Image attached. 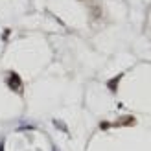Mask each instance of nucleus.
Instances as JSON below:
<instances>
[{
  "instance_id": "1",
  "label": "nucleus",
  "mask_w": 151,
  "mask_h": 151,
  "mask_svg": "<svg viewBox=\"0 0 151 151\" xmlns=\"http://www.w3.org/2000/svg\"><path fill=\"white\" fill-rule=\"evenodd\" d=\"M6 85L9 87L13 92H17V94H22V90H24V85H22V78L15 72V70H11V72H7L6 74Z\"/></svg>"
},
{
  "instance_id": "2",
  "label": "nucleus",
  "mask_w": 151,
  "mask_h": 151,
  "mask_svg": "<svg viewBox=\"0 0 151 151\" xmlns=\"http://www.w3.org/2000/svg\"><path fill=\"white\" fill-rule=\"evenodd\" d=\"M134 124H137V118H134V116H122L118 122L111 124V125H114V127H124V125L131 127V125H134Z\"/></svg>"
},
{
  "instance_id": "3",
  "label": "nucleus",
  "mask_w": 151,
  "mask_h": 151,
  "mask_svg": "<svg viewBox=\"0 0 151 151\" xmlns=\"http://www.w3.org/2000/svg\"><path fill=\"white\" fill-rule=\"evenodd\" d=\"M122 78H124V74H118L116 78H112V79L107 81V87H109L111 92H116V90H118V83H120V79H122Z\"/></svg>"
},
{
  "instance_id": "4",
  "label": "nucleus",
  "mask_w": 151,
  "mask_h": 151,
  "mask_svg": "<svg viewBox=\"0 0 151 151\" xmlns=\"http://www.w3.org/2000/svg\"><path fill=\"white\" fill-rule=\"evenodd\" d=\"M100 127H101V129H109L111 124H109V122H103V124H100Z\"/></svg>"
},
{
  "instance_id": "5",
  "label": "nucleus",
  "mask_w": 151,
  "mask_h": 151,
  "mask_svg": "<svg viewBox=\"0 0 151 151\" xmlns=\"http://www.w3.org/2000/svg\"><path fill=\"white\" fill-rule=\"evenodd\" d=\"M9 33H11L9 29H4V35H2V39H7V37H9Z\"/></svg>"
},
{
  "instance_id": "6",
  "label": "nucleus",
  "mask_w": 151,
  "mask_h": 151,
  "mask_svg": "<svg viewBox=\"0 0 151 151\" xmlns=\"http://www.w3.org/2000/svg\"><path fill=\"white\" fill-rule=\"evenodd\" d=\"M0 151H4V140H0Z\"/></svg>"
},
{
  "instance_id": "7",
  "label": "nucleus",
  "mask_w": 151,
  "mask_h": 151,
  "mask_svg": "<svg viewBox=\"0 0 151 151\" xmlns=\"http://www.w3.org/2000/svg\"><path fill=\"white\" fill-rule=\"evenodd\" d=\"M54 151H57V149H54Z\"/></svg>"
}]
</instances>
